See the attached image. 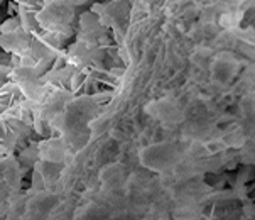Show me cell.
I'll return each mask as SVG.
<instances>
[{
  "instance_id": "3957f363",
  "label": "cell",
  "mask_w": 255,
  "mask_h": 220,
  "mask_svg": "<svg viewBox=\"0 0 255 220\" xmlns=\"http://www.w3.org/2000/svg\"><path fill=\"white\" fill-rule=\"evenodd\" d=\"M154 115L157 119H161L162 122H167V124H176L179 120H183L184 114L183 110L179 109V103H176L174 100L171 98H166V100H161L157 103H154Z\"/></svg>"
},
{
  "instance_id": "6da1fadb",
  "label": "cell",
  "mask_w": 255,
  "mask_h": 220,
  "mask_svg": "<svg viewBox=\"0 0 255 220\" xmlns=\"http://www.w3.org/2000/svg\"><path fill=\"white\" fill-rule=\"evenodd\" d=\"M20 168L14 156L0 159V219L12 215L19 204Z\"/></svg>"
},
{
  "instance_id": "7a4b0ae2",
  "label": "cell",
  "mask_w": 255,
  "mask_h": 220,
  "mask_svg": "<svg viewBox=\"0 0 255 220\" xmlns=\"http://www.w3.org/2000/svg\"><path fill=\"white\" fill-rule=\"evenodd\" d=\"M142 165L152 171H167L174 168L181 159V151L176 144L171 142H157L147 146L139 153Z\"/></svg>"
},
{
  "instance_id": "8992f818",
  "label": "cell",
  "mask_w": 255,
  "mask_h": 220,
  "mask_svg": "<svg viewBox=\"0 0 255 220\" xmlns=\"http://www.w3.org/2000/svg\"><path fill=\"white\" fill-rule=\"evenodd\" d=\"M56 2H64V3H68V5L76 7V5H81V3H86L88 0H56Z\"/></svg>"
},
{
  "instance_id": "277c9868",
  "label": "cell",
  "mask_w": 255,
  "mask_h": 220,
  "mask_svg": "<svg viewBox=\"0 0 255 220\" xmlns=\"http://www.w3.org/2000/svg\"><path fill=\"white\" fill-rule=\"evenodd\" d=\"M235 68H237V64L230 58H220V59H217V63L213 64L215 78L220 80L222 83H227V81L232 80L233 75H235Z\"/></svg>"
},
{
  "instance_id": "52a82bcc",
  "label": "cell",
  "mask_w": 255,
  "mask_h": 220,
  "mask_svg": "<svg viewBox=\"0 0 255 220\" xmlns=\"http://www.w3.org/2000/svg\"><path fill=\"white\" fill-rule=\"evenodd\" d=\"M0 2H2V0H0Z\"/></svg>"
},
{
  "instance_id": "5b68a950",
  "label": "cell",
  "mask_w": 255,
  "mask_h": 220,
  "mask_svg": "<svg viewBox=\"0 0 255 220\" xmlns=\"http://www.w3.org/2000/svg\"><path fill=\"white\" fill-rule=\"evenodd\" d=\"M100 176L107 185H110L112 188H115V187H119V185H122V181L125 180V171L122 166L115 163V165L103 168Z\"/></svg>"
}]
</instances>
